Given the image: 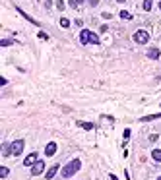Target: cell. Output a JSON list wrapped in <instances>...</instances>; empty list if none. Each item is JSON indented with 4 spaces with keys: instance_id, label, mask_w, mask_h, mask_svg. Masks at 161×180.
<instances>
[{
    "instance_id": "cell-1",
    "label": "cell",
    "mask_w": 161,
    "mask_h": 180,
    "mask_svg": "<svg viewBox=\"0 0 161 180\" xmlns=\"http://www.w3.org/2000/svg\"><path fill=\"white\" fill-rule=\"evenodd\" d=\"M80 167H82V161H80V159H72V161L66 165V167L62 169V176H64V178H70V176H74L76 172L80 170Z\"/></svg>"
},
{
    "instance_id": "cell-2",
    "label": "cell",
    "mask_w": 161,
    "mask_h": 180,
    "mask_svg": "<svg viewBox=\"0 0 161 180\" xmlns=\"http://www.w3.org/2000/svg\"><path fill=\"white\" fill-rule=\"evenodd\" d=\"M80 43L82 45H87V43H93V45H99V37L91 31L87 29H82V33H80Z\"/></svg>"
},
{
    "instance_id": "cell-3",
    "label": "cell",
    "mask_w": 161,
    "mask_h": 180,
    "mask_svg": "<svg viewBox=\"0 0 161 180\" xmlns=\"http://www.w3.org/2000/svg\"><path fill=\"white\" fill-rule=\"evenodd\" d=\"M24 140H16V141H12V145H10V155H21V151H24Z\"/></svg>"
},
{
    "instance_id": "cell-4",
    "label": "cell",
    "mask_w": 161,
    "mask_h": 180,
    "mask_svg": "<svg viewBox=\"0 0 161 180\" xmlns=\"http://www.w3.org/2000/svg\"><path fill=\"white\" fill-rule=\"evenodd\" d=\"M134 41L138 43V45H146V43L150 41V33H148V31H142V29L136 31V33H134Z\"/></svg>"
},
{
    "instance_id": "cell-5",
    "label": "cell",
    "mask_w": 161,
    "mask_h": 180,
    "mask_svg": "<svg viewBox=\"0 0 161 180\" xmlns=\"http://www.w3.org/2000/svg\"><path fill=\"white\" fill-rule=\"evenodd\" d=\"M43 170H45V163H43V161H37V163L31 167V174H33V176H39V174H43Z\"/></svg>"
},
{
    "instance_id": "cell-6",
    "label": "cell",
    "mask_w": 161,
    "mask_h": 180,
    "mask_svg": "<svg viewBox=\"0 0 161 180\" xmlns=\"http://www.w3.org/2000/svg\"><path fill=\"white\" fill-rule=\"evenodd\" d=\"M45 153H47V157H50V155H54V153H56V143H54V141L47 143V147H45Z\"/></svg>"
},
{
    "instance_id": "cell-7",
    "label": "cell",
    "mask_w": 161,
    "mask_h": 180,
    "mask_svg": "<svg viewBox=\"0 0 161 180\" xmlns=\"http://www.w3.org/2000/svg\"><path fill=\"white\" fill-rule=\"evenodd\" d=\"M35 163H37V153H31L29 157H25V161H24L25 167H31V165H35Z\"/></svg>"
},
{
    "instance_id": "cell-8",
    "label": "cell",
    "mask_w": 161,
    "mask_h": 180,
    "mask_svg": "<svg viewBox=\"0 0 161 180\" xmlns=\"http://www.w3.org/2000/svg\"><path fill=\"white\" fill-rule=\"evenodd\" d=\"M159 54H161V52H159V48H150V50H148V56H150L151 60H157V58H159Z\"/></svg>"
},
{
    "instance_id": "cell-9",
    "label": "cell",
    "mask_w": 161,
    "mask_h": 180,
    "mask_svg": "<svg viewBox=\"0 0 161 180\" xmlns=\"http://www.w3.org/2000/svg\"><path fill=\"white\" fill-rule=\"evenodd\" d=\"M157 118H161V112H157V114H150V116H144L142 122H151V120H157Z\"/></svg>"
},
{
    "instance_id": "cell-10",
    "label": "cell",
    "mask_w": 161,
    "mask_h": 180,
    "mask_svg": "<svg viewBox=\"0 0 161 180\" xmlns=\"http://www.w3.org/2000/svg\"><path fill=\"white\" fill-rule=\"evenodd\" d=\"M18 12H20V14H21V16H24V18H25L27 21H31V23H35V25H39V23H37V21H35V19L31 18V16H27V14H25L24 10H20V8H18Z\"/></svg>"
},
{
    "instance_id": "cell-11",
    "label": "cell",
    "mask_w": 161,
    "mask_h": 180,
    "mask_svg": "<svg viewBox=\"0 0 161 180\" xmlns=\"http://www.w3.org/2000/svg\"><path fill=\"white\" fill-rule=\"evenodd\" d=\"M56 170H58V165H54V167H50V170H49V172H47V178H49V180H50V178H53V176H54V174H56Z\"/></svg>"
},
{
    "instance_id": "cell-12",
    "label": "cell",
    "mask_w": 161,
    "mask_h": 180,
    "mask_svg": "<svg viewBox=\"0 0 161 180\" xmlns=\"http://www.w3.org/2000/svg\"><path fill=\"white\" fill-rule=\"evenodd\" d=\"M151 157H153V161H161V151L159 149H153L151 151Z\"/></svg>"
},
{
    "instance_id": "cell-13",
    "label": "cell",
    "mask_w": 161,
    "mask_h": 180,
    "mask_svg": "<svg viewBox=\"0 0 161 180\" xmlns=\"http://www.w3.org/2000/svg\"><path fill=\"white\" fill-rule=\"evenodd\" d=\"M78 124L82 126L84 130H93V124H91V122H78Z\"/></svg>"
},
{
    "instance_id": "cell-14",
    "label": "cell",
    "mask_w": 161,
    "mask_h": 180,
    "mask_svg": "<svg viewBox=\"0 0 161 180\" xmlns=\"http://www.w3.org/2000/svg\"><path fill=\"white\" fill-rule=\"evenodd\" d=\"M151 4H153V0H144V10L150 12L151 10Z\"/></svg>"
},
{
    "instance_id": "cell-15",
    "label": "cell",
    "mask_w": 161,
    "mask_h": 180,
    "mask_svg": "<svg viewBox=\"0 0 161 180\" xmlns=\"http://www.w3.org/2000/svg\"><path fill=\"white\" fill-rule=\"evenodd\" d=\"M84 4V0H70V6L72 8H78V6H82Z\"/></svg>"
},
{
    "instance_id": "cell-16",
    "label": "cell",
    "mask_w": 161,
    "mask_h": 180,
    "mask_svg": "<svg viewBox=\"0 0 161 180\" xmlns=\"http://www.w3.org/2000/svg\"><path fill=\"white\" fill-rule=\"evenodd\" d=\"M8 169H6V167H0V176H2V178H6V176H8Z\"/></svg>"
},
{
    "instance_id": "cell-17",
    "label": "cell",
    "mask_w": 161,
    "mask_h": 180,
    "mask_svg": "<svg viewBox=\"0 0 161 180\" xmlns=\"http://www.w3.org/2000/svg\"><path fill=\"white\" fill-rule=\"evenodd\" d=\"M120 18H122V19H132V16H130L126 10H122V12H120Z\"/></svg>"
},
{
    "instance_id": "cell-18",
    "label": "cell",
    "mask_w": 161,
    "mask_h": 180,
    "mask_svg": "<svg viewBox=\"0 0 161 180\" xmlns=\"http://www.w3.org/2000/svg\"><path fill=\"white\" fill-rule=\"evenodd\" d=\"M8 45H12V39H2L0 41V47H8Z\"/></svg>"
},
{
    "instance_id": "cell-19",
    "label": "cell",
    "mask_w": 161,
    "mask_h": 180,
    "mask_svg": "<svg viewBox=\"0 0 161 180\" xmlns=\"http://www.w3.org/2000/svg\"><path fill=\"white\" fill-rule=\"evenodd\" d=\"M60 25H62V27H68V25H70V21H68L66 18H62V19H60Z\"/></svg>"
},
{
    "instance_id": "cell-20",
    "label": "cell",
    "mask_w": 161,
    "mask_h": 180,
    "mask_svg": "<svg viewBox=\"0 0 161 180\" xmlns=\"http://www.w3.org/2000/svg\"><path fill=\"white\" fill-rule=\"evenodd\" d=\"M56 8H58V10L64 8V2H62V0H58V2H56Z\"/></svg>"
},
{
    "instance_id": "cell-21",
    "label": "cell",
    "mask_w": 161,
    "mask_h": 180,
    "mask_svg": "<svg viewBox=\"0 0 161 180\" xmlns=\"http://www.w3.org/2000/svg\"><path fill=\"white\" fill-rule=\"evenodd\" d=\"M116 2H120V4H122V2H126V0H116Z\"/></svg>"
},
{
    "instance_id": "cell-22",
    "label": "cell",
    "mask_w": 161,
    "mask_h": 180,
    "mask_svg": "<svg viewBox=\"0 0 161 180\" xmlns=\"http://www.w3.org/2000/svg\"><path fill=\"white\" fill-rule=\"evenodd\" d=\"M159 10H161V2H159Z\"/></svg>"
},
{
    "instance_id": "cell-23",
    "label": "cell",
    "mask_w": 161,
    "mask_h": 180,
    "mask_svg": "<svg viewBox=\"0 0 161 180\" xmlns=\"http://www.w3.org/2000/svg\"><path fill=\"white\" fill-rule=\"evenodd\" d=\"M157 180H161V176H159V178H157Z\"/></svg>"
},
{
    "instance_id": "cell-24",
    "label": "cell",
    "mask_w": 161,
    "mask_h": 180,
    "mask_svg": "<svg viewBox=\"0 0 161 180\" xmlns=\"http://www.w3.org/2000/svg\"><path fill=\"white\" fill-rule=\"evenodd\" d=\"M159 80H161V76H159Z\"/></svg>"
}]
</instances>
